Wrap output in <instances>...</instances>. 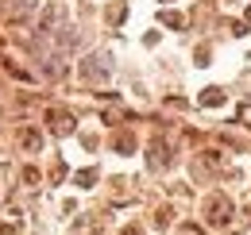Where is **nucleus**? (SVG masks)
<instances>
[{"instance_id":"obj_2","label":"nucleus","mask_w":251,"mask_h":235,"mask_svg":"<svg viewBox=\"0 0 251 235\" xmlns=\"http://www.w3.org/2000/svg\"><path fill=\"white\" fill-rule=\"evenodd\" d=\"M151 166H155V170L166 166V147H162V139H155V147H151Z\"/></svg>"},{"instance_id":"obj_6","label":"nucleus","mask_w":251,"mask_h":235,"mask_svg":"<svg viewBox=\"0 0 251 235\" xmlns=\"http://www.w3.org/2000/svg\"><path fill=\"white\" fill-rule=\"evenodd\" d=\"M236 119H240V123H248V127H251V104H244V108L236 112Z\"/></svg>"},{"instance_id":"obj_8","label":"nucleus","mask_w":251,"mask_h":235,"mask_svg":"<svg viewBox=\"0 0 251 235\" xmlns=\"http://www.w3.org/2000/svg\"><path fill=\"white\" fill-rule=\"evenodd\" d=\"M248 20H251V8H248Z\"/></svg>"},{"instance_id":"obj_9","label":"nucleus","mask_w":251,"mask_h":235,"mask_svg":"<svg viewBox=\"0 0 251 235\" xmlns=\"http://www.w3.org/2000/svg\"><path fill=\"white\" fill-rule=\"evenodd\" d=\"M232 235H240V232H232Z\"/></svg>"},{"instance_id":"obj_5","label":"nucleus","mask_w":251,"mask_h":235,"mask_svg":"<svg viewBox=\"0 0 251 235\" xmlns=\"http://www.w3.org/2000/svg\"><path fill=\"white\" fill-rule=\"evenodd\" d=\"M182 235H205V228L201 224H182Z\"/></svg>"},{"instance_id":"obj_7","label":"nucleus","mask_w":251,"mask_h":235,"mask_svg":"<svg viewBox=\"0 0 251 235\" xmlns=\"http://www.w3.org/2000/svg\"><path fill=\"white\" fill-rule=\"evenodd\" d=\"M24 147H39V135L35 131H24Z\"/></svg>"},{"instance_id":"obj_3","label":"nucleus","mask_w":251,"mask_h":235,"mask_svg":"<svg viewBox=\"0 0 251 235\" xmlns=\"http://www.w3.org/2000/svg\"><path fill=\"white\" fill-rule=\"evenodd\" d=\"M201 104H205V108H217V104H224V93H220V89H205V93H201Z\"/></svg>"},{"instance_id":"obj_1","label":"nucleus","mask_w":251,"mask_h":235,"mask_svg":"<svg viewBox=\"0 0 251 235\" xmlns=\"http://www.w3.org/2000/svg\"><path fill=\"white\" fill-rule=\"evenodd\" d=\"M205 220H209L213 228H224V224L232 220V201H228L224 193H209V197H205Z\"/></svg>"},{"instance_id":"obj_4","label":"nucleus","mask_w":251,"mask_h":235,"mask_svg":"<svg viewBox=\"0 0 251 235\" xmlns=\"http://www.w3.org/2000/svg\"><path fill=\"white\" fill-rule=\"evenodd\" d=\"M162 24H170V27H182V24H186V20H182V16H178V12H166V16H162Z\"/></svg>"}]
</instances>
